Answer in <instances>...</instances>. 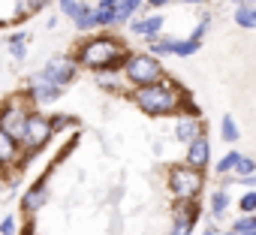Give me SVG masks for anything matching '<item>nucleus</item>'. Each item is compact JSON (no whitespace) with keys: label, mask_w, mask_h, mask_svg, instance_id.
I'll return each mask as SVG.
<instances>
[{"label":"nucleus","mask_w":256,"mask_h":235,"mask_svg":"<svg viewBox=\"0 0 256 235\" xmlns=\"http://www.w3.org/2000/svg\"><path fill=\"white\" fill-rule=\"evenodd\" d=\"M133 102H136L145 114L160 118V114H175V112L181 108L184 96H181V90H178L172 82L157 78V82L139 84V88L133 90Z\"/></svg>","instance_id":"1"},{"label":"nucleus","mask_w":256,"mask_h":235,"mask_svg":"<svg viewBox=\"0 0 256 235\" xmlns=\"http://www.w3.org/2000/svg\"><path fill=\"white\" fill-rule=\"evenodd\" d=\"M124 60H126V48H124L118 40H112V36H96V40H90V42L82 46L76 64H82V66L100 72V70H118V66H124Z\"/></svg>","instance_id":"2"},{"label":"nucleus","mask_w":256,"mask_h":235,"mask_svg":"<svg viewBox=\"0 0 256 235\" xmlns=\"http://www.w3.org/2000/svg\"><path fill=\"white\" fill-rule=\"evenodd\" d=\"M169 190L175 199H196L199 190H202V169H193V166H172L169 169Z\"/></svg>","instance_id":"3"},{"label":"nucleus","mask_w":256,"mask_h":235,"mask_svg":"<svg viewBox=\"0 0 256 235\" xmlns=\"http://www.w3.org/2000/svg\"><path fill=\"white\" fill-rule=\"evenodd\" d=\"M124 72H126V78H130V84L139 88V84H148V82L163 78V64L154 54H126Z\"/></svg>","instance_id":"4"},{"label":"nucleus","mask_w":256,"mask_h":235,"mask_svg":"<svg viewBox=\"0 0 256 235\" xmlns=\"http://www.w3.org/2000/svg\"><path fill=\"white\" fill-rule=\"evenodd\" d=\"M54 136V130H52V121L42 114V112H30L28 114V121H24V130H22V145L28 148V157L34 154V151H40L42 145H48V139Z\"/></svg>","instance_id":"5"},{"label":"nucleus","mask_w":256,"mask_h":235,"mask_svg":"<svg viewBox=\"0 0 256 235\" xmlns=\"http://www.w3.org/2000/svg\"><path fill=\"white\" fill-rule=\"evenodd\" d=\"M28 114H30V108L24 102H16V100L6 102L4 108H0V130H4L6 136H12V139H22V130H24Z\"/></svg>","instance_id":"6"},{"label":"nucleus","mask_w":256,"mask_h":235,"mask_svg":"<svg viewBox=\"0 0 256 235\" xmlns=\"http://www.w3.org/2000/svg\"><path fill=\"white\" fill-rule=\"evenodd\" d=\"M28 94H30V100H34L36 106H48V102L60 100L64 84H58V82L48 78L46 72H36V76L30 78V84H28Z\"/></svg>","instance_id":"7"},{"label":"nucleus","mask_w":256,"mask_h":235,"mask_svg":"<svg viewBox=\"0 0 256 235\" xmlns=\"http://www.w3.org/2000/svg\"><path fill=\"white\" fill-rule=\"evenodd\" d=\"M48 78H54L58 84H70L72 78H76V72H78V64L72 60V58H52L48 64H46V70H42Z\"/></svg>","instance_id":"8"},{"label":"nucleus","mask_w":256,"mask_h":235,"mask_svg":"<svg viewBox=\"0 0 256 235\" xmlns=\"http://www.w3.org/2000/svg\"><path fill=\"white\" fill-rule=\"evenodd\" d=\"M208 160H211V142H208L205 133H199V136H193V139L187 142V160H184V163L193 166V169H205Z\"/></svg>","instance_id":"9"},{"label":"nucleus","mask_w":256,"mask_h":235,"mask_svg":"<svg viewBox=\"0 0 256 235\" xmlns=\"http://www.w3.org/2000/svg\"><path fill=\"white\" fill-rule=\"evenodd\" d=\"M199 133H202L199 114H187V118H181V121L175 124V139H178V142H190V139L199 136Z\"/></svg>","instance_id":"10"},{"label":"nucleus","mask_w":256,"mask_h":235,"mask_svg":"<svg viewBox=\"0 0 256 235\" xmlns=\"http://www.w3.org/2000/svg\"><path fill=\"white\" fill-rule=\"evenodd\" d=\"M163 16H148V18H130V30L133 34H139V36H157L160 30H163Z\"/></svg>","instance_id":"11"},{"label":"nucleus","mask_w":256,"mask_h":235,"mask_svg":"<svg viewBox=\"0 0 256 235\" xmlns=\"http://www.w3.org/2000/svg\"><path fill=\"white\" fill-rule=\"evenodd\" d=\"M46 199H48V187H46V184H34V187L24 193L22 208H24L28 214H34L36 208H42V205H46Z\"/></svg>","instance_id":"12"},{"label":"nucleus","mask_w":256,"mask_h":235,"mask_svg":"<svg viewBox=\"0 0 256 235\" xmlns=\"http://www.w3.org/2000/svg\"><path fill=\"white\" fill-rule=\"evenodd\" d=\"M232 18H235L238 28L253 30V28H256V4H238L235 12H232Z\"/></svg>","instance_id":"13"},{"label":"nucleus","mask_w":256,"mask_h":235,"mask_svg":"<svg viewBox=\"0 0 256 235\" xmlns=\"http://www.w3.org/2000/svg\"><path fill=\"white\" fill-rule=\"evenodd\" d=\"M16 157H18V139H12L0 130V166L16 163Z\"/></svg>","instance_id":"14"},{"label":"nucleus","mask_w":256,"mask_h":235,"mask_svg":"<svg viewBox=\"0 0 256 235\" xmlns=\"http://www.w3.org/2000/svg\"><path fill=\"white\" fill-rule=\"evenodd\" d=\"M193 220H196V205H193V199H190L187 214H178V220H175V226H172V232H169V235H190Z\"/></svg>","instance_id":"15"},{"label":"nucleus","mask_w":256,"mask_h":235,"mask_svg":"<svg viewBox=\"0 0 256 235\" xmlns=\"http://www.w3.org/2000/svg\"><path fill=\"white\" fill-rule=\"evenodd\" d=\"M142 4H145V0H118V6H114V24H120V22H130Z\"/></svg>","instance_id":"16"},{"label":"nucleus","mask_w":256,"mask_h":235,"mask_svg":"<svg viewBox=\"0 0 256 235\" xmlns=\"http://www.w3.org/2000/svg\"><path fill=\"white\" fill-rule=\"evenodd\" d=\"M199 48H202V42L193 40V36H190V40H175V36H172V54H178V58H190V54H196Z\"/></svg>","instance_id":"17"},{"label":"nucleus","mask_w":256,"mask_h":235,"mask_svg":"<svg viewBox=\"0 0 256 235\" xmlns=\"http://www.w3.org/2000/svg\"><path fill=\"white\" fill-rule=\"evenodd\" d=\"M72 22H76V28H78V30H94V28H96V22H94V6L82 4V6H78V12L72 16Z\"/></svg>","instance_id":"18"},{"label":"nucleus","mask_w":256,"mask_h":235,"mask_svg":"<svg viewBox=\"0 0 256 235\" xmlns=\"http://www.w3.org/2000/svg\"><path fill=\"white\" fill-rule=\"evenodd\" d=\"M226 208H229V193L220 187V190H214V193H211V214H214V217H223V214H226Z\"/></svg>","instance_id":"19"},{"label":"nucleus","mask_w":256,"mask_h":235,"mask_svg":"<svg viewBox=\"0 0 256 235\" xmlns=\"http://www.w3.org/2000/svg\"><path fill=\"white\" fill-rule=\"evenodd\" d=\"M232 235H256V217L253 214H244L232 223Z\"/></svg>","instance_id":"20"},{"label":"nucleus","mask_w":256,"mask_h":235,"mask_svg":"<svg viewBox=\"0 0 256 235\" xmlns=\"http://www.w3.org/2000/svg\"><path fill=\"white\" fill-rule=\"evenodd\" d=\"M24 42H28V34H16V36H10V40H6V48L12 52V58H16V60H22V58L28 54Z\"/></svg>","instance_id":"21"},{"label":"nucleus","mask_w":256,"mask_h":235,"mask_svg":"<svg viewBox=\"0 0 256 235\" xmlns=\"http://www.w3.org/2000/svg\"><path fill=\"white\" fill-rule=\"evenodd\" d=\"M232 172H235V175H253V172H256V163H253V157H247V154H241V157L235 160V166H232Z\"/></svg>","instance_id":"22"},{"label":"nucleus","mask_w":256,"mask_h":235,"mask_svg":"<svg viewBox=\"0 0 256 235\" xmlns=\"http://www.w3.org/2000/svg\"><path fill=\"white\" fill-rule=\"evenodd\" d=\"M220 133H223V139H226V142H235V139L241 136V133H238V124L232 121V118H229V114H226V118H223V121H220Z\"/></svg>","instance_id":"23"},{"label":"nucleus","mask_w":256,"mask_h":235,"mask_svg":"<svg viewBox=\"0 0 256 235\" xmlns=\"http://www.w3.org/2000/svg\"><path fill=\"white\" fill-rule=\"evenodd\" d=\"M151 54H154V58H166V54H172V36H160L157 42H151Z\"/></svg>","instance_id":"24"},{"label":"nucleus","mask_w":256,"mask_h":235,"mask_svg":"<svg viewBox=\"0 0 256 235\" xmlns=\"http://www.w3.org/2000/svg\"><path fill=\"white\" fill-rule=\"evenodd\" d=\"M238 157H241L238 151H229V154H226V157H223V160L217 163V172H220V175H226V172H232V166H235V160H238Z\"/></svg>","instance_id":"25"},{"label":"nucleus","mask_w":256,"mask_h":235,"mask_svg":"<svg viewBox=\"0 0 256 235\" xmlns=\"http://www.w3.org/2000/svg\"><path fill=\"white\" fill-rule=\"evenodd\" d=\"M238 205H241V211H244V214H253V211H256V193H253V190H247V193L241 196V202H238Z\"/></svg>","instance_id":"26"},{"label":"nucleus","mask_w":256,"mask_h":235,"mask_svg":"<svg viewBox=\"0 0 256 235\" xmlns=\"http://www.w3.org/2000/svg\"><path fill=\"white\" fill-rule=\"evenodd\" d=\"M78 6H82V0H60V12H64L66 18H72V16L78 12Z\"/></svg>","instance_id":"27"},{"label":"nucleus","mask_w":256,"mask_h":235,"mask_svg":"<svg viewBox=\"0 0 256 235\" xmlns=\"http://www.w3.org/2000/svg\"><path fill=\"white\" fill-rule=\"evenodd\" d=\"M16 229H18V223H16V214L4 217V223H0V235H16Z\"/></svg>","instance_id":"28"},{"label":"nucleus","mask_w":256,"mask_h":235,"mask_svg":"<svg viewBox=\"0 0 256 235\" xmlns=\"http://www.w3.org/2000/svg\"><path fill=\"white\" fill-rule=\"evenodd\" d=\"M208 28H211V16H202V22L196 24V30H193V40H199L202 42V36L208 34Z\"/></svg>","instance_id":"29"},{"label":"nucleus","mask_w":256,"mask_h":235,"mask_svg":"<svg viewBox=\"0 0 256 235\" xmlns=\"http://www.w3.org/2000/svg\"><path fill=\"white\" fill-rule=\"evenodd\" d=\"M108 72H112V70H100V72H96V82H100L106 90H112V88H114V76H108Z\"/></svg>","instance_id":"30"},{"label":"nucleus","mask_w":256,"mask_h":235,"mask_svg":"<svg viewBox=\"0 0 256 235\" xmlns=\"http://www.w3.org/2000/svg\"><path fill=\"white\" fill-rule=\"evenodd\" d=\"M238 184H241V187H247V190H253L256 178H253V175H238Z\"/></svg>","instance_id":"31"},{"label":"nucleus","mask_w":256,"mask_h":235,"mask_svg":"<svg viewBox=\"0 0 256 235\" xmlns=\"http://www.w3.org/2000/svg\"><path fill=\"white\" fill-rule=\"evenodd\" d=\"M148 4H151L154 10H160V6H166V4H169V0H148Z\"/></svg>","instance_id":"32"},{"label":"nucleus","mask_w":256,"mask_h":235,"mask_svg":"<svg viewBox=\"0 0 256 235\" xmlns=\"http://www.w3.org/2000/svg\"><path fill=\"white\" fill-rule=\"evenodd\" d=\"M48 0H30V10H36V6H46Z\"/></svg>","instance_id":"33"},{"label":"nucleus","mask_w":256,"mask_h":235,"mask_svg":"<svg viewBox=\"0 0 256 235\" xmlns=\"http://www.w3.org/2000/svg\"><path fill=\"white\" fill-rule=\"evenodd\" d=\"M100 6H118V0H100Z\"/></svg>","instance_id":"34"},{"label":"nucleus","mask_w":256,"mask_h":235,"mask_svg":"<svg viewBox=\"0 0 256 235\" xmlns=\"http://www.w3.org/2000/svg\"><path fill=\"white\" fill-rule=\"evenodd\" d=\"M181 4H208V0H181Z\"/></svg>","instance_id":"35"},{"label":"nucleus","mask_w":256,"mask_h":235,"mask_svg":"<svg viewBox=\"0 0 256 235\" xmlns=\"http://www.w3.org/2000/svg\"><path fill=\"white\" fill-rule=\"evenodd\" d=\"M202 235H217V232H214V229H211V226H208V229H205V232H202Z\"/></svg>","instance_id":"36"},{"label":"nucleus","mask_w":256,"mask_h":235,"mask_svg":"<svg viewBox=\"0 0 256 235\" xmlns=\"http://www.w3.org/2000/svg\"><path fill=\"white\" fill-rule=\"evenodd\" d=\"M238 4H256V0H238Z\"/></svg>","instance_id":"37"},{"label":"nucleus","mask_w":256,"mask_h":235,"mask_svg":"<svg viewBox=\"0 0 256 235\" xmlns=\"http://www.w3.org/2000/svg\"><path fill=\"white\" fill-rule=\"evenodd\" d=\"M229 235H232V232H229Z\"/></svg>","instance_id":"38"}]
</instances>
